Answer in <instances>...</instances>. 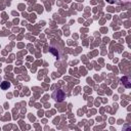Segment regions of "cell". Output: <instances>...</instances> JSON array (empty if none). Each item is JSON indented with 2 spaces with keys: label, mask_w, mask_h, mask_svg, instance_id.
I'll use <instances>...</instances> for the list:
<instances>
[{
  "label": "cell",
  "mask_w": 131,
  "mask_h": 131,
  "mask_svg": "<svg viewBox=\"0 0 131 131\" xmlns=\"http://www.w3.org/2000/svg\"><path fill=\"white\" fill-rule=\"evenodd\" d=\"M52 98L55 100V101H58V102H60V101H62L63 100V98H64V93H63V91L62 90H55L53 93H52Z\"/></svg>",
  "instance_id": "cell-1"
},
{
  "label": "cell",
  "mask_w": 131,
  "mask_h": 131,
  "mask_svg": "<svg viewBox=\"0 0 131 131\" xmlns=\"http://www.w3.org/2000/svg\"><path fill=\"white\" fill-rule=\"evenodd\" d=\"M121 81H122V83L125 85V87H126V88H130L131 83H130V78H129V77L125 76V77H123V78L121 79Z\"/></svg>",
  "instance_id": "cell-2"
},
{
  "label": "cell",
  "mask_w": 131,
  "mask_h": 131,
  "mask_svg": "<svg viewBox=\"0 0 131 131\" xmlns=\"http://www.w3.org/2000/svg\"><path fill=\"white\" fill-rule=\"evenodd\" d=\"M9 87H10V83H9V82H7V81L1 82V88H2L3 90H6V89H8Z\"/></svg>",
  "instance_id": "cell-3"
},
{
  "label": "cell",
  "mask_w": 131,
  "mask_h": 131,
  "mask_svg": "<svg viewBox=\"0 0 131 131\" xmlns=\"http://www.w3.org/2000/svg\"><path fill=\"white\" fill-rule=\"evenodd\" d=\"M106 2H108V3L113 4V3H115V0H106Z\"/></svg>",
  "instance_id": "cell-4"
},
{
  "label": "cell",
  "mask_w": 131,
  "mask_h": 131,
  "mask_svg": "<svg viewBox=\"0 0 131 131\" xmlns=\"http://www.w3.org/2000/svg\"><path fill=\"white\" fill-rule=\"evenodd\" d=\"M0 82H1V77H0Z\"/></svg>",
  "instance_id": "cell-5"
}]
</instances>
